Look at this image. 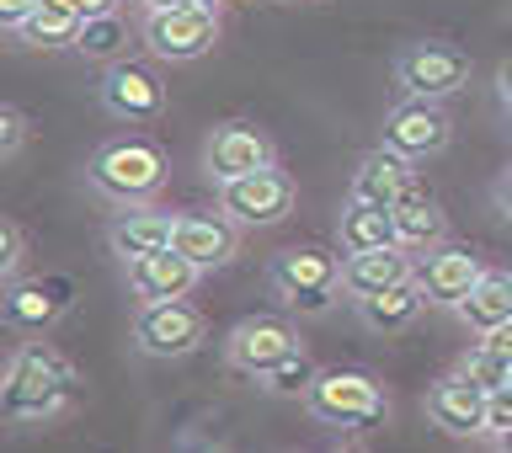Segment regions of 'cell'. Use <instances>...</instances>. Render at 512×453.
Returning <instances> with one entry per match:
<instances>
[{
	"label": "cell",
	"instance_id": "44dd1931",
	"mask_svg": "<svg viewBox=\"0 0 512 453\" xmlns=\"http://www.w3.org/2000/svg\"><path fill=\"white\" fill-rule=\"evenodd\" d=\"M422 304H432L427 299V288H422V278H406V283H395V288H384V294H368V299H358V315H363V326L368 331H406L416 315H422Z\"/></svg>",
	"mask_w": 512,
	"mask_h": 453
},
{
	"label": "cell",
	"instance_id": "52a82bcc",
	"mask_svg": "<svg viewBox=\"0 0 512 453\" xmlns=\"http://www.w3.org/2000/svg\"><path fill=\"white\" fill-rule=\"evenodd\" d=\"M134 342L150 358H182V352L203 342V315L187 299H150V304H139Z\"/></svg>",
	"mask_w": 512,
	"mask_h": 453
},
{
	"label": "cell",
	"instance_id": "e0dca14e",
	"mask_svg": "<svg viewBox=\"0 0 512 453\" xmlns=\"http://www.w3.org/2000/svg\"><path fill=\"white\" fill-rule=\"evenodd\" d=\"M390 214H395V240L406 251H432V246H443V235H448V214H443V203L432 198V192L422 182H411L400 198L390 203Z\"/></svg>",
	"mask_w": 512,
	"mask_h": 453
},
{
	"label": "cell",
	"instance_id": "f546056e",
	"mask_svg": "<svg viewBox=\"0 0 512 453\" xmlns=\"http://www.w3.org/2000/svg\"><path fill=\"white\" fill-rule=\"evenodd\" d=\"M16 262H22V230L6 219L0 224V272H16Z\"/></svg>",
	"mask_w": 512,
	"mask_h": 453
},
{
	"label": "cell",
	"instance_id": "d6a6232c",
	"mask_svg": "<svg viewBox=\"0 0 512 453\" xmlns=\"http://www.w3.org/2000/svg\"><path fill=\"white\" fill-rule=\"evenodd\" d=\"M486 347H496L512 363V320H507V326H496V331H486Z\"/></svg>",
	"mask_w": 512,
	"mask_h": 453
},
{
	"label": "cell",
	"instance_id": "5bb4252c",
	"mask_svg": "<svg viewBox=\"0 0 512 453\" xmlns=\"http://www.w3.org/2000/svg\"><path fill=\"white\" fill-rule=\"evenodd\" d=\"M480 256L470 251V246H432L427 256H422V267H416V278H422V288H427V299L432 304H459L470 288L480 283Z\"/></svg>",
	"mask_w": 512,
	"mask_h": 453
},
{
	"label": "cell",
	"instance_id": "ffe728a7",
	"mask_svg": "<svg viewBox=\"0 0 512 453\" xmlns=\"http://www.w3.org/2000/svg\"><path fill=\"white\" fill-rule=\"evenodd\" d=\"M176 235V219L160 214V208H144V203H128V214L112 224V251L123 256H150V251H166Z\"/></svg>",
	"mask_w": 512,
	"mask_h": 453
},
{
	"label": "cell",
	"instance_id": "30bf717a",
	"mask_svg": "<svg viewBox=\"0 0 512 453\" xmlns=\"http://www.w3.org/2000/svg\"><path fill=\"white\" fill-rule=\"evenodd\" d=\"M448 134H454V123H448V112L432 102V96H406L390 118H384V144H395L400 155L422 160V155H438Z\"/></svg>",
	"mask_w": 512,
	"mask_h": 453
},
{
	"label": "cell",
	"instance_id": "74e56055",
	"mask_svg": "<svg viewBox=\"0 0 512 453\" xmlns=\"http://www.w3.org/2000/svg\"><path fill=\"white\" fill-rule=\"evenodd\" d=\"M496 448H512V427L502 432V438H496Z\"/></svg>",
	"mask_w": 512,
	"mask_h": 453
},
{
	"label": "cell",
	"instance_id": "ac0fdd59",
	"mask_svg": "<svg viewBox=\"0 0 512 453\" xmlns=\"http://www.w3.org/2000/svg\"><path fill=\"white\" fill-rule=\"evenodd\" d=\"M102 102L128 123H150L155 112L166 107V91H160V80L150 70H139V64H112L107 80H102Z\"/></svg>",
	"mask_w": 512,
	"mask_h": 453
},
{
	"label": "cell",
	"instance_id": "484cf974",
	"mask_svg": "<svg viewBox=\"0 0 512 453\" xmlns=\"http://www.w3.org/2000/svg\"><path fill=\"white\" fill-rule=\"evenodd\" d=\"M123 43H128V27H123V16H112V11L86 16V22H80V38H75V48L86 59H118Z\"/></svg>",
	"mask_w": 512,
	"mask_h": 453
},
{
	"label": "cell",
	"instance_id": "83f0119b",
	"mask_svg": "<svg viewBox=\"0 0 512 453\" xmlns=\"http://www.w3.org/2000/svg\"><path fill=\"white\" fill-rule=\"evenodd\" d=\"M315 379H320V368H315L310 358H304L299 347L288 352V358H283L278 368H272V374H262V384H267L272 395H310V384H315Z\"/></svg>",
	"mask_w": 512,
	"mask_h": 453
},
{
	"label": "cell",
	"instance_id": "9c48e42d",
	"mask_svg": "<svg viewBox=\"0 0 512 453\" xmlns=\"http://www.w3.org/2000/svg\"><path fill=\"white\" fill-rule=\"evenodd\" d=\"M294 326L278 315H251V320H240V326L230 331V342H224V352H230V363L240 368V374H251V379H262L272 374L288 352H294Z\"/></svg>",
	"mask_w": 512,
	"mask_h": 453
},
{
	"label": "cell",
	"instance_id": "7c38bea8",
	"mask_svg": "<svg viewBox=\"0 0 512 453\" xmlns=\"http://www.w3.org/2000/svg\"><path fill=\"white\" fill-rule=\"evenodd\" d=\"M427 416L448 438H480L486 432V390L470 384L464 374H448L427 390Z\"/></svg>",
	"mask_w": 512,
	"mask_h": 453
},
{
	"label": "cell",
	"instance_id": "3957f363",
	"mask_svg": "<svg viewBox=\"0 0 512 453\" xmlns=\"http://www.w3.org/2000/svg\"><path fill=\"white\" fill-rule=\"evenodd\" d=\"M310 411L320 416V422L331 427H379L384 422V390L374 374H363V368H326L315 384H310Z\"/></svg>",
	"mask_w": 512,
	"mask_h": 453
},
{
	"label": "cell",
	"instance_id": "8992f818",
	"mask_svg": "<svg viewBox=\"0 0 512 453\" xmlns=\"http://www.w3.org/2000/svg\"><path fill=\"white\" fill-rule=\"evenodd\" d=\"M219 208L240 224H278L294 208V182L278 166L230 176V182H219Z\"/></svg>",
	"mask_w": 512,
	"mask_h": 453
},
{
	"label": "cell",
	"instance_id": "d6986e66",
	"mask_svg": "<svg viewBox=\"0 0 512 453\" xmlns=\"http://www.w3.org/2000/svg\"><path fill=\"white\" fill-rule=\"evenodd\" d=\"M171 246L182 256H192L198 267H224L235 256V224L219 214H176Z\"/></svg>",
	"mask_w": 512,
	"mask_h": 453
},
{
	"label": "cell",
	"instance_id": "1f68e13d",
	"mask_svg": "<svg viewBox=\"0 0 512 453\" xmlns=\"http://www.w3.org/2000/svg\"><path fill=\"white\" fill-rule=\"evenodd\" d=\"M0 144H6V150H16V144H22V112H16V107L0 112Z\"/></svg>",
	"mask_w": 512,
	"mask_h": 453
},
{
	"label": "cell",
	"instance_id": "e575fe53",
	"mask_svg": "<svg viewBox=\"0 0 512 453\" xmlns=\"http://www.w3.org/2000/svg\"><path fill=\"white\" fill-rule=\"evenodd\" d=\"M171 6H214V0H144V11H171Z\"/></svg>",
	"mask_w": 512,
	"mask_h": 453
},
{
	"label": "cell",
	"instance_id": "7a4b0ae2",
	"mask_svg": "<svg viewBox=\"0 0 512 453\" xmlns=\"http://www.w3.org/2000/svg\"><path fill=\"white\" fill-rule=\"evenodd\" d=\"M166 182V155L150 139H118L91 160V187L107 192L112 203H144Z\"/></svg>",
	"mask_w": 512,
	"mask_h": 453
},
{
	"label": "cell",
	"instance_id": "cb8c5ba5",
	"mask_svg": "<svg viewBox=\"0 0 512 453\" xmlns=\"http://www.w3.org/2000/svg\"><path fill=\"white\" fill-rule=\"evenodd\" d=\"M64 294H70L64 283H22L6 294V320L16 331H48L64 310Z\"/></svg>",
	"mask_w": 512,
	"mask_h": 453
},
{
	"label": "cell",
	"instance_id": "8d00e7d4",
	"mask_svg": "<svg viewBox=\"0 0 512 453\" xmlns=\"http://www.w3.org/2000/svg\"><path fill=\"white\" fill-rule=\"evenodd\" d=\"M502 96H507V107H512V59L502 64Z\"/></svg>",
	"mask_w": 512,
	"mask_h": 453
},
{
	"label": "cell",
	"instance_id": "4316f807",
	"mask_svg": "<svg viewBox=\"0 0 512 453\" xmlns=\"http://www.w3.org/2000/svg\"><path fill=\"white\" fill-rule=\"evenodd\" d=\"M454 374H464L470 384H480V390L491 395V390H502V384H512V363H507L496 347H486V342H480V347H470V352L459 358V368H454Z\"/></svg>",
	"mask_w": 512,
	"mask_h": 453
},
{
	"label": "cell",
	"instance_id": "2e32d148",
	"mask_svg": "<svg viewBox=\"0 0 512 453\" xmlns=\"http://www.w3.org/2000/svg\"><path fill=\"white\" fill-rule=\"evenodd\" d=\"M416 251H406L395 240V246H379V251H358V256H347L342 262V288L352 299H368V294H384V288H395V283H406L416 278V262H411Z\"/></svg>",
	"mask_w": 512,
	"mask_h": 453
},
{
	"label": "cell",
	"instance_id": "d4e9b609",
	"mask_svg": "<svg viewBox=\"0 0 512 453\" xmlns=\"http://www.w3.org/2000/svg\"><path fill=\"white\" fill-rule=\"evenodd\" d=\"M80 22H86V16L70 11L64 0H38V11L22 22V38H27L32 48H75Z\"/></svg>",
	"mask_w": 512,
	"mask_h": 453
},
{
	"label": "cell",
	"instance_id": "277c9868",
	"mask_svg": "<svg viewBox=\"0 0 512 453\" xmlns=\"http://www.w3.org/2000/svg\"><path fill=\"white\" fill-rule=\"evenodd\" d=\"M342 262L347 256H331V251H315V246H294L272 262V288L294 304L304 315H320L331 310L336 288H342Z\"/></svg>",
	"mask_w": 512,
	"mask_h": 453
},
{
	"label": "cell",
	"instance_id": "9a60e30c",
	"mask_svg": "<svg viewBox=\"0 0 512 453\" xmlns=\"http://www.w3.org/2000/svg\"><path fill=\"white\" fill-rule=\"evenodd\" d=\"M411 182H416V176H411V155H400L395 144H379V150H368V155L358 160L347 198H352V203H379V208H390Z\"/></svg>",
	"mask_w": 512,
	"mask_h": 453
},
{
	"label": "cell",
	"instance_id": "8fae6325",
	"mask_svg": "<svg viewBox=\"0 0 512 453\" xmlns=\"http://www.w3.org/2000/svg\"><path fill=\"white\" fill-rule=\"evenodd\" d=\"M203 166H208V176H214V182H230V176L262 171V166H272V139H267L256 123H224V128H214V139H208Z\"/></svg>",
	"mask_w": 512,
	"mask_h": 453
},
{
	"label": "cell",
	"instance_id": "5b68a950",
	"mask_svg": "<svg viewBox=\"0 0 512 453\" xmlns=\"http://www.w3.org/2000/svg\"><path fill=\"white\" fill-rule=\"evenodd\" d=\"M219 38V11L214 6H171L144 16V48L155 59H198Z\"/></svg>",
	"mask_w": 512,
	"mask_h": 453
},
{
	"label": "cell",
	"instance_id": "7402d4cb",
	"mask_svg": "<svg viewBox=\"0 0 512 453\" xmlns=\"http://www.w3.org/2000/svg\"><path fill=\"white\" fill-rule=\"evenodd\" d=\"M459 320L470 331H496V326H507L512 320V272H480V283L470 288V294H464L459 304Z\"/></svg>",
	"mask_w": 512,
	"mask_h": 453
},
{
	"label": "cell",
	"instance_id": "6da1fadb",
	"mask_svg": "<svg viewBox=\"0 0 512 453\" xmlns=\"http://www.w3.org/2000/svg\"><path fill=\"white\" fill-rule=\"evenodd\" d=\"M75 390V368L48 347H22L6 363V384H0V411L11 422H43L64 406V395Z\"/></svg>",
	"mask_w": 512,
	"mask_h": 453
},
{
	"label": "cell",
	"instance_id": "d590c367",
	"mask_svg": "<svg viewBox=\"0 0 512 453\" xmlns=\"http://www.w3.org/2000/svg\"><path fill=\"white\" fill-rule=\"evenodd\" d=\"M496 198H502V208H507V214H512V171L502 176V187H496Z\"/></svg>",
	"mask_w": 512,
	"mask_h": 453
},
{
	"label": "cell",
	"instance_id": "ba28073f",
	"mask_svg": "<svg viewBox=\"0 0 512 453\" xmlns=\"http://www.w3.org/2000/svg\"><path fill=\"white\" fill-rule=\"evenodd\" d=\"M400 86L406 96H432V102H443V96H454L464 80H470V54H459V48L448 43H416L400 54Z\"/></svg>",
	"mask_w": 512,
	"mask_h": 453
},
{
	"label": "cell",
	"instance_id": "836d02e7",
	"mask_svg": "<svg viewBox=\"0 0 512 453\" xmlns=\"http://www.w3.org/2000/svg\"><path fill=\"white\" fill-rule=\"evenodd\" d=\"M70 11H80V16H96V11H112V0H64Z\"/></svg>",
	"mask_w": 512,
	"mask_h": 453
},
{
	"label": "cell",
	"instance_id": "f1b7e54d",
	"mask_svg": "<svg viewBox=\"0 0 512 453\" xmlns=\"http://www.w3.org/2000/svg\"><path fill=\"white\" fill-rule=\"evenodd\" d=\"M507 427H512V384L486 395V438H502Z\"/></svg>",
	"mask_w": 512,
	"mask_h": 453
},
{
	"label": "cell",
	"instance_id": "4dcf8cb0",
	"mask_svg": "<svg viewBox=\"0 0 512 453\" xmlns=\"http://www.w3.org/2000/svg\"><path fill=\"white\" fill-rule=\"evenodd\" d=\"M38 11V0H0V22H6L11 32H22V22Z\"/></svg>",
	"mask_w": 512,
	"mask_h": 453
},
{
	"label": "cell",
	"instance_id": "4fadbf2b",
	"mask_svg": "<svg viewBox=\"0 0 512 453\" xmlns=\"http://www.w3.org/2000/svg\"><path fill=\"white\" fill-rule=\"evenodd\" d=\"M198 262L182 256L176 246L166 251H150V256H128V288H134V299H187L192 283H198Z\"/></svg>",
	"mask_w": 512,
	"mask_h": 453
},
{
	"label": "cell",
	"instance_id": "603a6c76",
	"mask_svg": "<svg viewBox=\"0 0 512 453\" xmlns=\"http://www.w3.org/2000/svg\"><path fill=\"white\" fill-rule=\"evenodd\" d=\"M336 246H342V256L395 246V214L379 208V203H352L347 198V214H342V224H336Z\"/></svg>",
	"mask_w": 512,
	"mask_h": 453
}]
</instances>
